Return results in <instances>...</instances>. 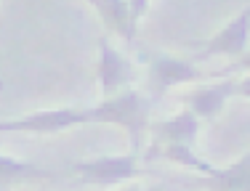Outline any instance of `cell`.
Returning <instances> with one entry per match:
<instances>
[{
    "instance_id": "6da1fadb",
    "label": "cell",
    "mask_w": 250,
    "mask_h": 191,
    "mask_svg": "<svg viewBox=\"0 0 250 191\" xmlns=\"http://www.w3.org/2000/svg\"><path fill=\"white\" fill-rule=\"evenodd\" d=\"M104 122L101 106L91 109H45L35 115L19 117V119H5L0 122V133H59V130L75 128V125H91Z\"/></svg>"
},
{
    "instance_id": "7a4b0ae2",
    "label": "cell",
    "mask_w": 250,
    "mask_h": 191,
    "mask_svg": "<svg viewBox=\"0 0 250 191\" xmlns=\"http://www.w3.org/2000/svg\"><path fill=\"white\" fill-rule=\"evenodd\" d=\"M101 115H104V122L109 125H120L130 133V143H133V152L141 143V130L146 128V115L149 109L144 106V98H141L136 91H123L112 98L101 101Z\"/></svg>"
},
{
    "instance_id": "3957f363",
    "label": "cell",
    "mask_w": 250,
    "mask_h": 191,
    "mask_svg": "<svg viewBox=\"0 0 250 191\" xmlns=\"http://www.w3.org/2000/svg\"><path fill=\"white\" fill-rule=\"evenodd\" d=\"M69 170L77 175L88 178L96 183H117V181H130L139 175V165H136V154H125V157H96L85 159V162H72Z\"/></svg>"
},
{
    "instance_id": "277c9868",
    "label": "cell",
    "mask_w": 250,
    "mask_h": 191,
    "mask_svg": "<svg viewBox=\"0 0 250 191\" xmlns=\"http://www.w3.org/2000/svg\"><path fill=\"white\" fill-rule=\"evenodd\" d=\"M133 80V67L120 51H115L106 38H99V88L106 98H112L120 88Z\"/></svg>"
},
{
    "instance_id": "5b68a950",
    "label": "cell",
    "mask_w": 250,
    "mask_h": 191,
    "mask_svg": "<svg viewBox=\"0 0 250 191\" xmlns=\"http://www.w3.org/2000/svg\"><path fill=\"white\" fill-rule=\"evenodd\" d=\"M93 5L101 14V19L109 24L112 29H117L128 43H133L139 19L149 11L146 0H128V3L125 0H93Z\"/></svg>"
},
{
    "instance_id": "8992f818",
    "label": "cell",
    "mask_w": 250,
    "mask_h": 191,
    "mask_svg": "<svg viewBox=\"0 0 250 191\" xmlns=\"http://www.w3.org/2000/svg\"><path fill=\"white\" fill-rule=\"evenodd\" d=\"M250 40V3L240 14L234 16L218 35H213V40L205 45V51L200 53V58L216 56V53H226V56H242Z\"/></svg>"
},
{
    "instance_id": "52a82bcc",
    "label": "cell",
    "mask_w": 250,
    "mask_h": 191,
    "mask_svg": "<svg viewBox=\"0 0 250 191\" xmlns=\"http://www.w3.org/2000/svg\"><path fill=\"white\" fill-rule=\"evenodd\" d=\"M200 80V69L192 61H181L173 56H163L154 53L149 56V82L154 85V91L163 93L173 85H184V82H197Z\"/></svg>"
},
{
    "instance_id": "ba28073f",
    "label": "cell",
    "mask_w": 250,
    "mask_h": 191,
    "mask_svg": "<svg viewBox=\"0 0 250 191\" xmlns=\"http://www.w3.org/2000/svg\"><path fill=\"white\" fill-rule=\"evenodd\" d=\"M234 93H240V82H234V80H224V82H216V85L197 88V91H192L187 96L189 112H194L197 117H216Z\"/></svg>"
},
{
    "instance_id": "9c48e42d",
    "label": "cell",
    "mask_w": 250,
    "mask_h": 191,
    "mask_svg": "<svg viewBox=\"0 0 250 191\" xmlns=\"http://www.w3.org/2000/svg\"><path fill=\"white\" fill-rule=\"evenodd\" d=\"M157 141L168 143V146H192L194 138L200 133V117L194 112L184 109L181 115L170 117V119H160L152 125Z\"/></svg>"
},
{
    "instance_id": "30bf717a",
    "label": "cell",
    "mask_w": 250,
    "mask_h": 191,
    "mask_svg": "<svg viewBox=\"0 0 250 191\" xmlns=\"http://www.w3.org/2000/svg\"><path fill=\"white\" fill-rule=\"evenodd\" d=\"M208 178H213L221 191H250V149L242 154L237 162H231L229 167H213L208 172Z\"/></svg>"
},
{
    "instance_id": "8fae6325",
    "label": "cell",
    "mask_w": 250,
    "mask_h": 191,
    "mask_svg": "<svg viewBox=\"0 0 250 191\" xmlns=\"http://www.w3.org/2000/svg\"><path fill=\"white\" fill-rule=\"evenodd\" d=\"M56 170H48V167H40L35 162H27V159H16V157H5L0 154V186L14 181H29V178H56Z\"/></svg>"
},
{
    "instance_id": "7c38bea8",
    "label": "cell",
    "mask_w": 250,
    "mask_h": 191,
    "mask_svg": "<svg viewBox=\"0 0 250 191\" xmlns=\"http://www.w3.org/2000/svg\"><path fill=\"white\" fill-rule=\"evenodd\" d=\"M240 93H242V96H248V98H250V75H248L245 80L240 82Z\"/></svg>"
},
{
    "instance_id": "4fadbf2b",
    "label": "cell",
    "mask_w": 250,
    "mask_h": 191,
    "mask_svg": "<svg viewBox=\"0 0 250 191\" xmlns=\"http://www.w3.org/2000/svg\"><path fill=\"white\" fill-rule=\"evenodd\" d=\"M237 69H250V51L240 58V61H237Z\"/></svg>"
},
{
    "instance_id": "5bb4252c",
    "label": "cell",
    "mask_w": 250,
    "mask_h": 191,
    "mask_svg": "<svg viewBox=\"0 0 250 191\" xmlns=\"http://www.w3.org/2000/svg\"><path fill=\"white\" fill-rule=\"evenodd\" d=\"M125 191H157V189H125Z\"/></svg>"
}]
</instances>
